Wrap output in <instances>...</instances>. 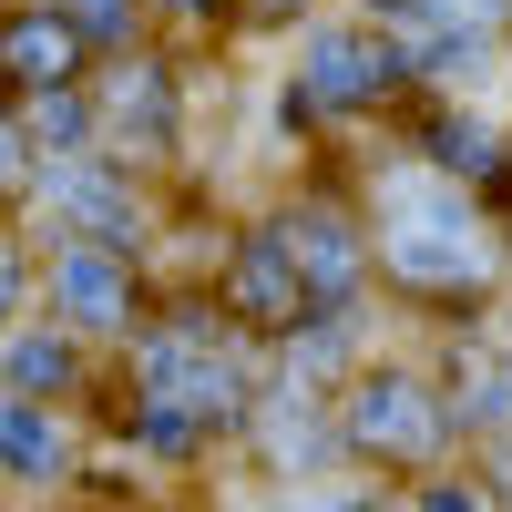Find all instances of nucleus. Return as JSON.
I'll return each instance as SVG.
<instances>
[{
  "label": "nucleus",
  "mask_w": 512,
  "mask_h": 512,
  "mask_svg": "<svg viewBox=\"0 0 512 512\" xmlns=\"http://www.w3.org/2000/svg\"><path fill=\"white\" fill-rule=\"evenodd\" d=\"M461 420H512V359H482L461 379Z\"/></svg>",
  "instance_id": "obj_8"
},
{
  "label": "nucleus",
  "mask_w": 512,
  "mask_h": 512,
  "mask_svg": "<svg viewBox=\"0 0 512 512\" xmlns=\"http://www.w3.org/2000/svg\"><path fill=\"white\" fill-rule=\"evenodd\" d=\"M420 512H482L472 492H420Z\"/></svg>",
  "instance_id": "obj_13"
},
{
  "label": "nucleus",
  "mask_w": 512,
  "mask_h": 512,
  "mask_svg": "<svg viewBox=\"0 0 512 512\" xmlns=\"http://www.w3.org/2000/svg\"><path fill=\"white\" fill-rule=\"evenodd\" d=\"M349 431H359L369 451H431V441H441V420H431V400H420L410 379H369Z\"/></svg>",
  "instance_id": "obj_3"
},
{
  "label": "nucleus",
  "mask_w": 512,
  "mask_h": 512,
  "mask_svg": "<svg viewBox=\"0 0 512 512\" xmlns=\"http://www.w3.org/2000/svg\"><path fill=\"white\" fill-rule=\"evenodd\" d=\"M410 11H441V21H492L502 0H400V21H410Z\"/></svg>",
  "instance_id": "obj_10"
},
{
  "label": "nucleus",
  "mask_w": 512,
  "mask_h": 512,
  "mask_svg": "<svg viewBox=\"0 0 512 512\" xmlns=\"http://www.w3.org/2000/svg\"><path fill=\"white\" fill-rule=\"evenodd\" d=\"M379 236H390V267L420 287H472L492 277V236L441 175H390L379 185Z\"/></svg>",
  "instance_id": "obj_1"
},
{
  "label": "nucleus",
  "mask_w": 512,
  "mask_h": 512,
  "mask_svg": "<svg viewBox=\"0 0 512 512\" xmlns=\"http://www.w3.org/2000/svg\"><path fill=\"white\" fill-rule=\"evenodd\" d=\"M0 472L11 482H52L62 472V420L31 400H0Z\"/></svg>",
  "instance_id": "obj_6"
},
{
  "label": "nucleus",
  "mask_w": 512,
  "mask_h": 512,
  "mask_svg": "<svg viewBox=\"0 0 512 512\" xmlns=\"http://www.w3.org/2000/svg\"><path fill=\"white\" fill-rule=\"evenodd\" d=\"M52 62H72V31H62V11H52V21H21V31H11V72H31V82H41Z\"/></svg>",
  "instance_id": "obj_7"
},
{
  "label": "nucleus",
  "mask_w": 512,
  "mask_h": 512,
  "mask_svg": "<svg viewBox=\"0 0 512 512\" xmlns=\"http://www.w3.org/2000/svg\"><path fill=\"white\" fill-rule=\"evenodd\" d=\"M318 512H390V502H379V492H328Z\"/></svg>",
  "instance_id": "obj_12"
},
{
  "label": "nucleus",
  "mask_w": 512,
  "mask_h": 512,
  "mask_svg": "<svg viewBox=\"0 0 512 512\" xmlns=\"http://www.w3.org/2000/svg\"><path fill=\"white\" fill-rule=\"evenodd\" d=\"M52 297L82 318V328H123V267L103 246H62V267H52Z\"/></svg>",
  "instance_id": "obj_5"
},
{
  "label": "nucleus",
  "mask_w": 512,
  "mask_h": 512,
  "mask_svg": "<svg viewBox=\"0 0 512 512\" xmlns=\"http://www.w3.org/2000/svg\"><path fill=\"white\" fill-rule=\"evenodd\" d=\"M72 21H82V31H113V21H123V0H72Z\"/></svg>",
  "instance_id": "obj_11"
},
{
  "label": "nucleus",
  "mask_w": 512,
  "mask_h": 512,
  "mask_svg": "<svg viewBox=\"0 0 512 512\" xmlns=\"http://www.w3.org/2000/svg\"><path fill=\"white\" fill-rule=\"evenodd\" d=\"M144 390H154V410H226L236 400V359L216 349V338H154L144 349Z\"/></svg>",
  "instance_id": "obj_2"
},
{
  "label": "nucleus",
  "mask_w": 512,
  "mask_h": 512,
  "mask_svg": "<svg viewBox=\"0 0 512 512\" xmlns=\"http://www.w3.org/2000/svg\"><path fill=\"white\" fill-rule=\"evenodd\" d=\"M308 72H318L328 103H369L379 82H390V52L359 41V31H308Z\"/></svg>",
  "instance_id": "obj_4"
},
{
  "label": "nucleus",
  "mask_w": 512,
  "mask_h": 512,
  "mask_svg": "<svg viewBox=\"0 0 512 512\" xmlns=\"http://www.w3.org/2000/svg\"><path fill=\"white\" fill-rule=\"evenodd\" d=\"M236 308H256V318L287 308V256H246L236 267Z\"/></svg>",
  "instance_id": "obj_9"
}]
</instances>
